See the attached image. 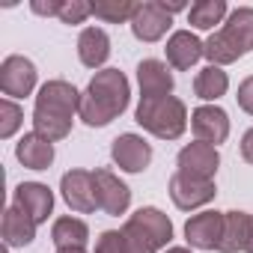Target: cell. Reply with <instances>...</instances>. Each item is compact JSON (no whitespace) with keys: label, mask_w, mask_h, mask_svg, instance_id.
I'll list each match as a JSON object with an SVG mask.
<instances>
[{"label":"cell","mask_w":253,"mask_h":253,"mask_svg":"<svg viewBox=\"0 0 253 253\" xmlns=\"http://www.w3.org/2000/svg\"><path fill=\"white\" fill-rule=\"evenodd\" d=\"M241 158L247 164H253V128H247L244 137H241Z\"/></svg>","instance_id":"cell-31"},{"label":"cell","mask_w":253,"mask_h":253,"mask_svg":"<svg viewBox=\"0 0 253 253\" xmlns=\"http://www.w3.org/2000/svg\"><path fill=\"white\" fill-rule=\"evenodd\" d=\"M57 253H86V247H63V250H57Z\"/></svg>","instance_id":"cell-32"},{"label":"cell","mask_w":253,"mask_h":253,"mask_svg":"<svg viewBox=\"0 0 253 253\" xmlns=\"http://www.w3.org/2000/svg\"><path fill=\"white\" fill-rule=\"evenodd\" d=\"M60 191H63V200H66V206H69L72 211L89 214V211L98 209L95 173H89V170H69V173H63Z\"/></svg>","instance_id":"cell-6"},{"label":"cell","mask_w":253,"mask_h":253,"mask_svg":"<svg viewBox=\"0 0 253 253\" xmlns=\"http://www.w3.org/2000/svg\"><path fill=\"white\" fill-rule=\"evenodd\" d=\"M164 253H191V247H167Z\"/></svg>","instance_id":"cell-33"},{"label":"cell","mask_w":253,"mask_h":253,"mask_svg":"<svg viewBox=\"0 0 253 253\" xmlns=\"http://www.w3.org/2000/svg\"><path fill=\"white\" fill-rule=\"evenodd\" d=\"M223 241L217 253H253V214L247 211H223Z\"/></svg>","instance_id":"cell-16"},{"label":"cell","mask_w":253,"mask_h":253,"mask_svg":"<svg viewBox=\"0 0 253 253\" xmlns=\"http://www.w3.org/2000/svg\"><path fill=\"white\" fill-rule=\"evenodd\" d=\"M30 9L36 12V15H60V9H63V0H33L30 3Z\"/></svg>","instance_id":"cell-30"},{"label":"cell","mask_w":253,"mask_h":253,"mask_svg":"<svg viewBox=\"0 0 253 253\" xmlns=\"http://www.w3.org/2000/svg\"><path fill=\"white\" fill-rule=\"evenodd\" d=\"M95 253H128V238L122 229H107L95 238Z\"/></svg>","instance_id":"cell-27"},{"label":"cell","mask_w":253,"mask_h":253,"mask_svg":"<svg viewBox=\"0 0 253 253\" xmlns=\"http://www.w3.org/2000/svg\"><path fill=\"white\" fill-rule=\"evenodd\" d=\"M226 89H229V78L220 66H206L194 78V92L203 101H217L220 95H226Z\"/></svg>","instance_id":"cell-23"},{"label":"cell","mask_w":253,"mask_h":253,"mask_svg":"<svg viewBox=\"0 0 253 253\" xmlns=\"http://www.w3.org/2000/svg\"><path fill=\"white\" fill-rule=\"evenodd\" d=\"M12 206L21 209L27 217H33L36 223H45L48 214L54 211V194L48 185L42 182H21L15 188V197H12Z\"/></svg>","instance_id":"cell-15"},{"label":"cell","mask_w":253,"mask_h":253,"mask_svg":"<svg viewBox=\"0 0 253 253\" xmlns=\"http://www.w3.org/2000/svg\"><path fill=\"white\" fill-rule=\"evenodd\" d=\"M131 98V86L119 69H101L92 75V81L86 84L84 95H81V110L78 116L89 125V128H104L110 125Z\"/></svg>","instance_id":"cell-1"},{"label":"cell","mask_w":253,"mask_h":253,"mask_svg":"<svg viewBox=\"0 0 253 253\" xmlns=\"http://www.w3.org/2000/svg\"><path fill=\"white\" fill-rule=\"evenodd\" d=\"M235 98H238V107L253 116V75L238 84V95H235Z\"/></svg>","instance_id":"cell-29"},{"label":"cell","mask_w":253,"mask_h":253,"mask_svg":"<svg viewBox=\"0 0 253 253\" xmlns=\"http://www.w3.org/2000/svg\"><path fill=\"white\" fill-rule=\"evenodd\" d=\"M89 6H92V15L107 24H125V21L131 24L140 3H131V0H98V3H89Z\"/></svg>","instance_id":"cell-25"},{"label":"cell","mask_w":253,"mask_h":253,"mask_svg":"<svg viewBox=\"0 0 253 253\" xmlns=\"http://www.w3.org/2000/svg\"><path fill=\"white\" fill-rule=\"evenodd\" d=\"M229 15L223 0H197L188 9V24L194 30H211L214 24H223V18Z\"/></svg>","instance_id":"cell-24"},{"label":"cell","mask_w":253,"mask_h":253,"mask_svg":"<svg viewBox=\"0 0 253 253\" xmlns=\"http://www.w3.org/2000/svg\"><path fill=\"white\" fill-rule=\"evenodd\" d=\"M167 63L179 72L191 69L203 54H206V42H200L191 30H176L170 39H167Z\"/></svg>","instance_id":"cell-17"},{"label":"cell","mask_w":253,"mask_h":253,"mask_svg":"<svg viewBox=\"0 0 253 253\" xmlns=\"http://www.w3.org/2000/svg\"><path fill=\"white\" fill-rule=\"evenodd\" d=\"M134 122L158 140H179L188 128V107L176 95L140 98V104L134 110Z\"/></svg>","instance_id":"cell-4"},{"label":"cell","mask_w":253,"mask_h":253,"mask_svg":"<svg viewBox=\"0 0 253 253\" xmlns=\"http://www.w3.org/2000/svg\"><path fill=\"white\" fill-rule=\"evenodd\" d=\"M110 158L119 170L125 173H143L152 161V146L140 137V134H119L110 146Z\"/></svg>","instance_id":"cell-11"},{"label":"cell","mask_w":253,"mask_h":253,"mask_svg":"<svg viewBox=\"0 0 253 253\" xmlns=\"http://www.w3.org/2000/svg\"><path fill=\"white\" fill-rule=\"evenodd\" d=\"M214 194H217V188H214L211 179H197V176H188V173H179V170L170 179V200L182 211H194V209L211 203Z\"/></svg>","instance_id":"cell-7"},{"label":"cell","mask_w":253,"mask_h":253,"mask_svg":"<svg viewBox=\"0 0 253 253\" xmlns=\"http://www.w3.org/2000/svg\"><path fill=\"white\" fill-rule=\"evenodd\" d=\"M92 15V6L84 3V0H63V9H60V21L63 24H84Z\"/></svg>","instance_id":"cell-28"},{"label":"cell","mask_w":253,"mask_h":253,"mask_svg":"<svg viewBox=\"0 0 253 253\" xmlns=\"http://www.w3.org/2000/svg\"><path fill=\"white\" fill-rule=\"evenodd\" d=\"M21 122H24V110H21L12 98H3V101H0V137L9 140V137L21 128Z\"/></svg>","instance_id":"cell-26"},{"label":"cell","mask_w":253,"mask_h":253,"mask_svg":"<svg viewBox=\"0 0 253 253\" xmlns=\"http://www.w3.org/2000/svg\"><path fill=\"white\" fill-rule=\"evenodd\" d=\"M51 241L57 244V250L63 247H86L89 241V226L78 217H57L51 226Z\"/></svg>","instance_id":"cell-22"},{"label":"cell","mask_w":253,"mask_h":253,"mask_svg":"<svg viewBox=\"0 0 253 253\" xmlns=\"http://www.w3.org/2000/svg\"><path fill=\"white\" fill-rule=\"evenodd\" d=\"M36 226H39V223H36L33 217H27L21 209L9 206V209L3 211V223H0L3 244H6V247H27V244H33Z\"/></svg>","instance_id":"cell-20"},{"label":"cell","mask_w":253,"mask_h":253,"mask_svg":"<svg viewBox=\"0 0 253 253\" xmlns=\"http://www.w3.org/2000/svg\"><path fill=\"white\" fill-rule=\"evenodd\" d=\"M253 51V6H238L226 15L223 27L209 36L206 60L209 66H229Z\"/></svg>","instance_id":"cell-3"},{"label":"cell","mask_w":253,"mask_h":253,"mask_svg":"<svg viewBox=\"0 0 253 253\" xmlns=\"http://www.w3.org/2000/svg\"><path fill=\"white\" fill-rule=\"evenodd\" d=\"M137 84L143 92L140 98H164L173 92V75L161 60H143L137 66Z\"/></svg>","instance_id":"cell-18"},{"label":"cell","mask_w":253,"mask_h":253,"mask_svg":"<svg viewBox=\"0 0 253 253\" xmlns=\"http://www.w3.org/2000/svg\"><path fill=\"white\" fill-rule=\"evenodd\" d=\"M223 226H226L223 211H200V214L188 217L185 238L194 250H217L223 241Z\"/></svg>","instance_id":"cell-8"},{"label":"cell","mask_w":253,"mask_h":253,"mask_svg":"<svg viewBox=\"0 0 253 253\" xmlns=\"http://www.w3.org/2000/svg\"><path fill=\"white\" fill-rule=\"evenodd\" d=\"M95 188H98V209L110 217H119L131 206V191L116 173L95 170Z\"/></svg>","instance_id":"cell-13"},{"label":"cell","mask_w":253,"mask_h":253,"mask_svg":"<svg viewBox=\"0 0 253 253\" xmlns=\"http://www.w3.org/2000/svg\"><path fill=\"white\" fill-rule=\"evenodd\" d=\"M191 131L200 143L217 146L229 137V116L217 104H203L191 113Z\"/></svg>","instance_id":"cell-10"},{"label":"cell","mask_w":253,"mask_h":253,"mask_svg":"<svg viewBox=\"0 0 253 253\" xmlns=\"http://www.w3.org/2000/svg\"><path fill=\"white\" fill-rule=\"evenodd\" d=\"M81 95L69 81H48L42 84L33 107V131L45 140L57 143L72 134V116L81 110Z\"/></svg>","instance_id":"cell-2"},{"label":"cell","mask_w":253,"mask_h":253,"mask_svg":"<svg viewBox=\"0 0 253 253\" xmlns=\"http://www.w3.org/2000/svg\"><path fill=\"white\" fill-rule=\"evenodd\" d=\"M170 24H173V15L164 9V3L149 0V3L137 6V12L131 18V33L140 42H158V39H164V33L170 30Z\"/></svg>","instance_id":"cell-12"},{"label":"cell","mask_w":253,"mask_h":253,"mask_svg":"<svg viewBox=\"0 0 253 253\" xmlns=\"http://www.w3.org/2000/svg\"><path fill=\"white\" fill-rule=\"evenodd\" d=\"M125 238H128V253H158L161 247L170 244L173 238V223L170 217L155 209V206H143L137 209L122 226Z\"/></svg>","instance_id":"cell-5"},{"label":"cell","mask_w":253,"mask_h":253,"mask_svg":"<svg viewBox=\"0 0 253 253\" xmlns=\"http://www.w3.org/2000/svg\"><path fill=\"white\" fill-rule=\"evenodd\" d=\"M78 57L86 69H101L110 57V36L101 27H86L78 36Z\"/></svg>","instance_id":"cell-21"},{"label":"cell","mask_w":253,"mask_h":253,"mask_svg":"<svg viewBox=\"0 0 253 253\" xmlns=\"http://www.w3.org/2000/svg\"><path fill=\"white\" fill-rule=\"evenodd\" d=\"M179 173H188V176H197V179H211L214 182V173L220 167V155H217V146H209V143H188L182 146L179 158Z\"/></svg>","instance_id":"cell-14"},{"label":"cell","mask_w":253,"mask_h":253,"mask_svg":"<svg viewBox=\"0 0 253 253\" xmlns=\"http://www.w3.org/2000/svg\"><path fill=\"white\" fill-rule=\"evenodd\" d=\"M0 89L9 98H24L36 89V66L21 57V54H12L0 63Z\"/></svg>","instance_id":"cell-9"},{"label":"cell","mask_w":253,"mask_h":253,"mask_svg":"<svg viewBox=\"0 0 253 253\" xmlns=\"http://www.w3.org/2000/svg\"><path fill=\"white\" fill-rule=\"evenodd\" d=\"M15 158L27 167V170H48L54 164V143L45 140L42 134L30 131L15 143Z\"/></svg>","instance_id":"cell-19"}]
</instances>
